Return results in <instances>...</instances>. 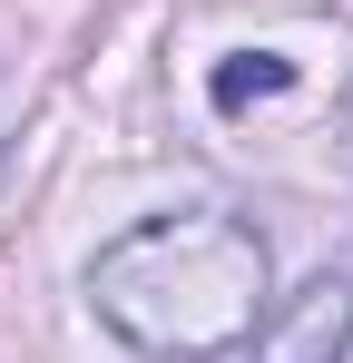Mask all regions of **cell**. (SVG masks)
I'll list each match as a JSON object with an SVG mask.
<instances>
[{
	"label": "cell",
	"mask_w": 353,
	"mask_h": 363,
	"mask_svg": "<svg viewBox=\"0 0 353 363\" xmlns=\"http://www.w3.org/2000/svg\"><path fill=\"white\" fill-rule=\"evenodd\" d=\"M89 304H99V324L118 344H138L157 363H226L255 344V324L275 304V255L226 206L147 216L118 245H99Z\"/></svg>",
	"instance_id": "obj_1"
},
{
	"label": "cell",
	"mask_w": 353,
	"mask_h": 363,
	"mask_svg": "<svg viewBox=\"0 0 353 363\" xmlns=\"http://www.w3.org/2000/svg\"><path fill=\"white\" fill-rule=\"evenodd\" d=\"M344 344H353V285L344 275H314L285 314L265 304V324H255V363H334Z\"/></svg>",
	"instance_id": "obj_2"
},
{
	"label": "cell",
	"mask_w": 353,
	"mask_h": 363,
	"mask_svg": "<svg viewBox=\"0 0 353 363\" xmlns=\"http://www.w3.org/2000/svg\"><path fill=\"white\" fill-rule=\"evenodd\" d=\"M294 89V60H275V50H245V60H226L216 69V79H206V99H216V108H255V99H285Z\"/></svg>",
	"instance_id": "obj_3"
},
{
	"label": "cell",
	"mask_w": 353,
	"mask_h": 363,
	"mask_svg": "<svg viewBox=\"0 0 353 363\" xmlns=\"http://www.w3.org/2000/svg\"><path fill=\"white\" fill-rule=\"evenodd\" d=\"M344 147H353V99H344Z\"/></svg>",
	"instance_id": "obj_4"
}]
</instances>
